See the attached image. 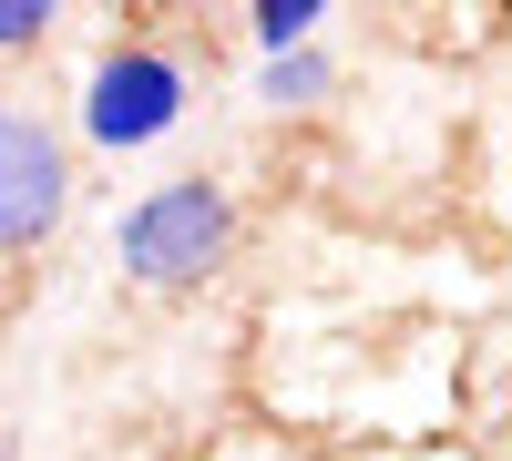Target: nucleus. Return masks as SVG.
<instances>
[{"label":"nucleus","instance_id":"obj_1","mask_svg":"<svg viewBox=\"0 0 512 461\" xmlns=\"http://www.w3.org/2000/svg\"><path fill=\"white\" fill-rule=\"evenodd\" d=\"M226 246H236V205L216 175H175V185H154L134 216H123V277H144V287H205L226 267Z\"/></svg>","mask_w":512,"mask_h":461},{"label":"nucleus","instance_id":"obj_5","mask_svg":"<svg viewBox=\"0 0 512 461\" xmlns=\"http://www.w3.org/2000/svg\"><path fill=\"white\" fill-rule=\"evenodd\" d=\"M318 93H328V62H318V41H308V52H277L267 72H256V103H277V113L318 103Z\"/></svg>","mask_w":512,"mask_h":461},{"label":"nucleus","instance_id":"obj_3","mask_svg":"<svg viewBox=\"0 0 512 461\" xmlns=\"http://www.w3.org/2000/svg\"><path fill=\"white\" fill-rule=\"evenodd\" d=\"M72 216V154L41 113L0 103V257H21V246H41Z\"/></svg>","mask_w":512,"mask_h":461},{"label":"nucleus","instance_id":"obj_4","mask_svg":"<svg viewBox=\"0 0 512 461\" xmlns=\"http://www.w3.org/2000/svg\"><path fill=\"white\" fill-rule=\"evenodd\" d=\"M318 21H328V0H256V11H246V31H256V52H308V41H318Z\"/></svg>","mask_w":512,"mask_h":461},{"label":"nucleus","instance_id":"obj_2","mask_svg":"<svg viewBox=\"0 0 512 461\" xmlns=\"http://www.w3.org/2000/svg\"><path fill=\"white\" fill-rule=\"evenodd\" d=\"M185 103H195V82H185V62L164 52V41H113V52L93 62V82H82V134L113 144V154H134V144L175 134Z\"/></svg>","mask_w":512,"mask_h":461},{"label":"nucleus","instance_id":"obj_6","mask_svg":"<svg viewBox=\"0 0 512 461\" xmlns=\"http://www.w3.org/2000/svg\"><path fill=\"white\" fill-rule=\"evenodd\" d=\"M52 0H0V52H41V41H52Z\"/></svg>","mask_w":512,"mask_h":461}]
</instances>
